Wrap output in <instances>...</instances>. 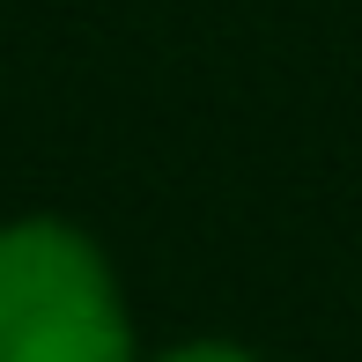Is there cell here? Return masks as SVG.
I'll return each instance as SVG.
<instances>
[{"instance_id": "7a4b0ae2", "label": "cell", "mask_w": 362, "mask_h": 362, "mask_svg": "<svg viewBox=\"0 0 362 362\" xmlns=\"http://www.w3.org/2000/svg\"><path fill=\"white\" fill-rule=\"evenodd\" d=\"M156 362H259V355L229 348V340H192V348H170V355H156Z\"/></svg>"}, {"instance_id": "6da1fadb", "label": "cell", "mask_w": 362, "mask_h": 362, "mask_svg": "<svg viewBox=\"0 0 362 362\" xmlns=\"http://www.w3.org/2000/svg\"><path fill=\"white\" fill-rule=\"evenodd\" d=\"M0 362H134L119 281L81 229H0Z\"/></svg>"}]
</instances>
